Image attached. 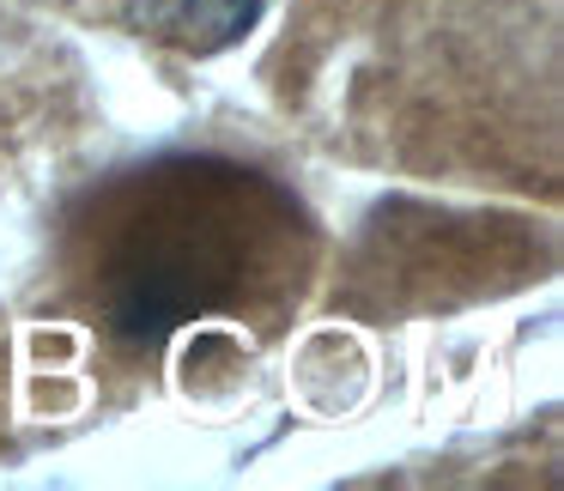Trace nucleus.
<instances>
[{
  "label": "nucleus",
  "instance_id": "1",
  "mask_svg": "<svg viewBox=\"0 0 564 491\" xmlns=\"http://www.w3.org/2000/svg\"><path fill=\"white\" fill-rule=\"evenodd\" d=\"M256 19H261V0H176V25L207 50L237 43Z\"/></svg>",
  "mask_w": 564,
  "mask_h": 491
}]
</instances>
